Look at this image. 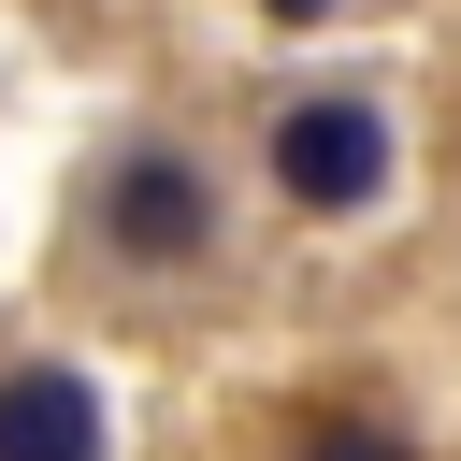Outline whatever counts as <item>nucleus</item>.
Masks as SVG:
<instances>
[{
    "label": "nucleus",
    "mask_w": 461,
    "mask_h": 461,
    "mask_svg": "<svg viewBox=\"0 0 461 461\" xmlns=\"http://www.w3.org/2000/svg\"><path fill=\"white\" fill-rule=\"evenodd\" d=\"M72 245H86V274H115V288H173V274H202V259L230 245L216 158L173 144V130H115V144L86 158V187H72Z\"/></svg>",
    "instance_id": "1"
},
{
    "label": "nucleus",
    "mask_w": 461,
    "mask_h": 461,
    "mask_svg": "<svg viewBox=\"0 0 461 461\" xmlns=\"http://www.w3.org/2000/svg\"><path fill=\"white\" fill-rule=\"evenodd\" d=\"M259 158H274V187H288L303 216H360V202L389 187V115H375L360 86H303V101H274Z\"/></svg>",
    "instance_id": "2"
},
{
    "label": "nucleus",
    "mask_w": 461,
    "mask_h": 461,
    "mask_svg": "<svg viewBox=\"0 0 461 461\" xmlns=\"http://www.w3.org/2000/svg\"><path fill=\"white\" fill-rule=\"evenodd\" d=\"M0 461H101V389L72 360H14L0 375Z\"/></svg>",
    "instance_id": "3"
},
{
    "label": "nucleus",
    "mask_w": 461,
    "mask_h": 461,
    "mask_svg": "<svg viewBox=\"0 0 461 461\" xmlns=\"http://www.w3.org/2000/svg\"><path fill=\"white\" fill-rule=\"evenodd\" d=\"M288 461H418V447H403L389 418H317V432H303Z\"/></svg>",
    "instance_id": "4"
},
{
    "label": "nucleus",
    "mask_w": 461,
    "mask_h": 461,
    "mask_svg": "<svg viewBox=\"0 0 461 461\" xmlns=\"http://www.w3.org/2000/svg\"><path fill=\"white\" fill-rule=\"evenodd\" d=\"M259 14H288V29H317V14H346V0H259Z\"/></svg>",
    "instance_id": "5"
}]
</instances>
